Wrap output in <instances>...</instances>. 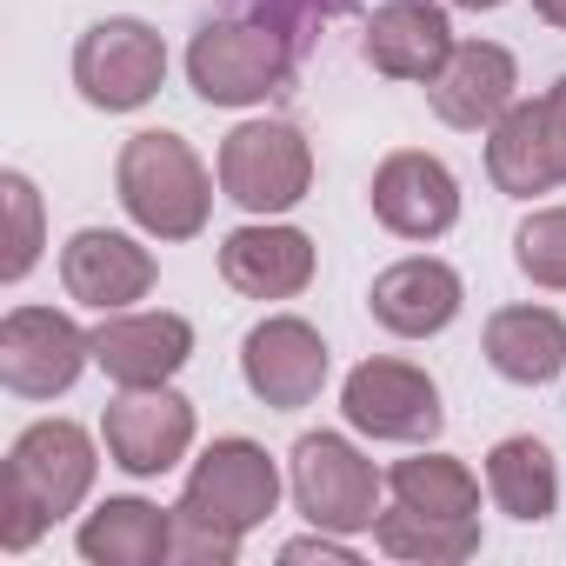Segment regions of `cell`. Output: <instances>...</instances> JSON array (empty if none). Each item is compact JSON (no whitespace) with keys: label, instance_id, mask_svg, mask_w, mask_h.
I'll return each mask as SVG.
<instances>
[{"label":"cell","instance_id":"1","mask_svg":"<svg viewBox=\"0 0 566 566\" xmlns=\"http://www.w3.org/2000/svg\"><path fill=\"white\" fill-rule=\"evenodd\" d=\"M94 440L74 420H34L0 467V553H28L94 486Z\"/></svg>","mask_w":566,"mask_h":566},{"label":"cell","instance_id":"2","mask_svg":"<svg viewBox=\"0 0 566 566\" xmlns=\"http://www.w3.org/2000/svg\"><path fill=\"white\" fill-rule=\"evenodd\" d=\"M114 187H120L127 220L154 240H193L213 213V180H207L200 154L167 127H147L120 147Z\"/></svg>","mask_w":566,"mask_h":566},{"label":"cell","instance_id":"3","mask_svg":"<svg viewBox=\"0 0 566 566\" xmlns=\"http://www.w3.org/2000/svg\"><path fill=\"white\" fill-rule=\"evenodd\" d=\"M187 81L207 107H253L294 81V41L260 21H207L187 48Z\"/></svg>","mask_w":566,"mask_h":566},{"label":"cell","instance_id":"4","mask_svg":"<svg viewBox=\"0 0 566 566\" xmlns=\"http://www.w3.org/2000/svg\"><path fill=\"white\" fill-rule=\"evenodd\" d=\"M314 187V147L287 120H247L220 140V193L260 220L294 213Z\"/></svg>","mask_w":566,"mask_h":566},{"label":"cell","instance_id":"5","mask_svg":"<svg viewBox=\"0 0 566 566\" xmlns=\"http://www.w3.org/2000/svg\"><path fill=\"white\" fill-rule=\"evenodd\" d=\"M287 480H294V506L314 526H327V533H374L387 473H374V460L347 433H301Z\"/></svg>","mask_w":566,"mask_h":566},{"label":"cell","instance_id":"6","mask_svg":"<svg viewBox=\"0 0 566 566\" xmlns=\"http://www.w3.org/2000/svg\"><path fill=\"white\" fill-rule=\"evenodd\" d=\"M167 81V41L147 28V21H94L81 41H74V87L87 107L101 114H134L160 94Z\"/></svg>","mask_w":566,"mask_h":566},{"label":"cell","instance_id":"7","mask_svg":"<svg viewBox=\"0 0 566 566\" xmlns=\"http://www.w3.org/2000/svg\"><path fill=\"white\" fill-rule=\"evenodd\" d=\"M273 506H280V467L247 433L213 440L193 460L187 493H180V513H193V520H207L220 533H253V526L273 520Z\"/></svg>","mask_w":566,"mask_h":566},{"label":"cell","instance_id":"8","mask_svg":"<svg viewBox=\"0 0 566 566\" xmlns=\"http://www.w3.org/2000/svg\"><path fill=\"white\" fill-rule=\"evenodd\" d=\"M340 413H347L354 433L400 440V447H427L447 420L433 374L413 367V360H360L340 387Z\"/></svg>","mask_w":566,"mask_h":566},{"label":"cell","instance_id":"9","mask_svg":"<svg viewBox=\"0 0 566 566\" xmlns=\"http://www.w3.org/2000/svg\"><path fill=\"white\" fill-rule=\"evenodd\" d=\"M94 360V334H81L54 307H14L0 321V387L21 400H54Z\"/></svg>","mask_w":566,"mask_h":566},{"label":"cell","instance_id":"10","mask_svg":"<svg viewBox=\"0 0 566 566\" xmlns=\"http://www.w3.org/2000/svg\"><path fill=\"white\" fill-rule=\"evenodd\" d=\"M101 440L107 460L134 480H154L167 467L187 460L193 447V400H180L174 387H120L101 413Z\"/></svg>","mask_w":566,"mask_h":566},{"label":"cell","instance_id":"11","mask_svg":"<svg viewBox=\"0 0 566 566\" xmlns=\"http://www.w3.org/2000/svg\"><path fill=\"white\" fill-rule=\"evenodd\" d=\"M240 380L260 407L273 413H294L314 407L327 387V340L321 327H307L301 314H273L240 340Z\"/></svg>","mask_w":566,"mask_h":566},{"label":"cell","instance_id":"12","mask_svg":"<svg viewBox=\"0 0 566 566\" xmlns=\"http://www.w3.org/2000/svg\"><path fill=\"white\" fill-rule=\"evenodd\" d=\"M374 220L400 240H440L453 220H460V180L440 154H420V147H400L374 167Z\"/></svg>","mask_w":566,"mask_h":566},{"label":"cell","instance_id":"13","mask_svg":"<svg viewBox=\"0 0 566 566\" xmlns=\"http://www.w3.org/2000/svg\"><path fill=\"white\" fill-rule=\"evenodd\" d=\"M61 287H67V301H81L94 314H127L134 301L154 294V253L134 233L81 227L61 247Z\"/></svg>","mask_w":566,"mask_h":566},{"label":"cell","instance_id":"14","mask_svg":"<svg viewBox=\"0 0 566 566\" xmlns=\"http://www.w3.org/2000/svg\"><path fill=\"white\" fill-rule=\"evenodd\" d=\"M460 301H467L460 273H453L447 260H433V253L394 260L387 273H374V287H367L374 321H380L387 334H400V340H433V334H447V327L460 321Z\"/></svg>","mask_w":566,"mask_h":566},{"label":"cell","instance_id":"15","mask_svg":"<svg viewBox=\"0 0 566 566\" xmlns=\"http://www.w3.org/2000/svg\"><path fill=\"white\" fill-rule=\"evenodd\" d=\"M193 360V327L180 314H107L94 327V367L114 387H167Z\"/></svg>","mask_w":566,"mask_h":566},{"label":"cell","instance_id":"16","mask_svg":"<svg viewBox=\"0 0 566 566\" xmlns=\"http://www.w3.org/2000/svg\"><path fill=\"white\" fill-rule=\"evenodd\" d=\"M513 87H520V67H513V54L500 41H453L447 67L427 81V101H433V114L447 127L480 134L513 107Z\"/></svg>","mask_w":566,"mask_h":566},{"label":"cell","instance_id":"17","mask_svg":"<svg viewBox=\"0 0 566 566\" xmlns=\"http://www.w3.org/2000/svg\"><path fill=\"white\" fill-rule=\"evenodd\" d=\"M220 280L247 301H294L314 280V240L301 227H273V220L233 227L220 240Z\"/></svg>","mask_w":566,"mask_h":566},{"label":"cell","instance_id":"18","mask_svg":"<svg viewBox=\"0 0 566 566\" xmlns=\"http://www.w3.org/2000/svg\"><path fill=\"white\" fill-rule=\"evenodd\" d=\"M453 54V21L440 0H380L367 21V67L387 81H433Z\"/></svg>","mask_w":566,"mask_h":566},{"label":"cell","instance_id":"19","mask_svg":"<svg viewBox=\"0 0 566 566\" xmlns=\"http://www.w3.org/2000/svg\"><path fill=\"white\" fill-rule=\"evenodd\" d=\"M486 174L513 200H533V193L559 187V160H553V134H546V107L539 101H513L486 127Z\"/></svg>","mask_w":566,"mask_h":566},{"label":"cell","instance_id":"20","mask_svg":"<svg viewBox=\"0 0 566 566\" xmlns=\"http://www.w3.org/2000/svg\"><path fill=\"white\" fill-rule=\"evenodd\" d=\"M81 559L87 566H160L174 553V506L160 513L154 500H107L81 520Z\"/></svg>","mask_w":566,"mask_h":566},{"label":"cell","instance_id":"21","mask_svg":"<svg viewBox=\"0 0 566 566\" xmlns=\"http://www.w3.org/2000/svg\"><path fill=\"white\" fill-rule=\"evenodd\" d=\"M486 367L513 387H546L566 374V321L553 307H500L486 321Z\"/></svg>","mask_w":566,"mask_h":566},{"label":"cell","instance_id":"22","mask_svg":"<svg viewBox=\"0 0 566 566\" xmlns=\"http://www.w3.org/2000/svg\"><path fill=\"white\" fill-rule=\"evenodd\" d=\"M486 493L506 520H553L559 506V467H553V447L533 440V433H506L493 453H486Z\"/></svg>","mask_w":566,"mask_h":566},{"label":"cell","instance_id":"23","mask_svg":"<svg viewBox=\"0 0 566 566\" xmlns=\"http://www.w3.org/2000/svg\"><path fill=\"white\" fill-rule=\"evenodd\" d=\"M380 553L413 559V566H460L480 553V520H453V513H420V506H387L374 520Z\"/></svg>","mask_w":566,"mask_h":566},{"label":"cell","instance_id":"24","mask_svg":"<svg viewBox=\"0 0 566 566\" xmlns=\"http://www.w3.org/2000/svg\"><path fill=\"white\" fill-rule=\"evenodd\" d=\"M387 486H394L400 506H420V513H453V520L480 513V480L453 453H413L387 473Z\"/></svg>","mask_w":566,"mask_h":566},{"label":"cell","instance_id":"25","mask_svg":"<svg viewBox=\"0 0 566 566\" xmlns=\"http://www.w3.org/2000/svg\"><path fill=\"white\" fill-rule=\"evenodd\" d=\"M513 260L533 287L566 294V207H533L513 233Z\"/></svg>","mask_w":566,"mask_h":566},{"label":"cell","instance_id":"26","mask_svg":"<svg viewBox=\"0 0 566 566\" xmlns=\"http://www.w3.org/2000/svg\"><path fill=\"white\" fill-rule=\"evenodd\" d=\"M220 8H227L233 21H260V28H273V34H287L294 54H301V41L321 34L334 14H347L354 0H220Z\"/></svg>","mask_w":566,"mask_h":566},{"label":"cell","instance_id":"27","mask_svg":"<svg viewBox=\"0 0 566 566\" xmlns=\"http://www.w3.org/2000/svg\"><path fill=\"white\" fill-rule=\"evenodd\" d=\"M0 193H8V220H14L8 260H0V280H28V266L41 260V193H34L28 174H8V180H0Z\"/></svg>","mask_w":566,"mask_h":566},{"label":"cell","instance_id":"28","mask_svg":"<svg viewBox=\"0 0 566 566\" xmlns=\"http://www.w3.org/2000/svg\"><path fill=\"white\" fill-rule=\"evenodd\" d=\"M233 553H240V533H220V526H207V520H193V513L174 506V553H167V559H187V566H233Z\"/></svg>","mask_w":566,"mask_h":566},{"label":"cell","instance_id":"29","mask_svg":"<svg viewBox=\"0 0 566 566\" xmlns=\"http://www.w3.org/2000/svg\"><path fill=\"white\" fill-rule=\"evenodd\" d=\"M280 559H327V566H354V546H347V533L314 526L307 539H287V546H280Z\"/></svg>","mask_w":566,"mask_h":566},{"label":"cell","instance_id":"30","mask_svg":"<svg viewBox=\"0 0 566 566\" xmlns=\"http://www.w3.org/2000/svg\"><path fill=\"white\" fill-rule=\"evenodd\" d=\"M539 107H546V134H553V160H559V180H566V74L539 94Z\"/></svg>","mask_w":566,"mask_h":566},{"label":"cell","instance_id":"31","mask_svg":"<svg viewBox=\"0 0 566 566\" xmlns=\"http://www.w3.org/2000/svg\"><path fill=\"white\" fill-rule=\"evenodd\" d=\"M533 14H539L546 28H566V0H533Z\"/></svg>","mask_w":566,"mask_h":566},{"label":"cell","instance_id":"32","mask_svg":"<svg viewBox=\"0 0 566 566\" xmlns=\"http://www.w3.org/2000/svg\"><path fill=\"white\" fill-rule=\"evenodd\" d=\"M447 8H473V14H493V8H506V0H447Z\"/></svg>","mask_w":566,"mask_h":566}]
</instances>
